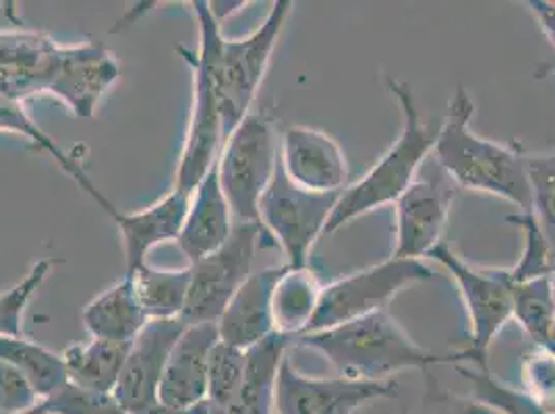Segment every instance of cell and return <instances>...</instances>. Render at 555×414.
Returning a JSON list of instances; mask_svg holds the SVG:
<instances>
[{"mask_svg": "<svg viewBox=\"0 0 555 414\" xmlns=\"http://www.w3.org/2000/svg\"><path fill=\"white\" fill-rule=\"evenodd\" d=\"M475 102L463 83L450 98L431 160L459 189L502 197L531 211V186L527 174V154L518 143L502 145L481 138L470 129Z\"/></svg>", "mask_w": 555, "mask_h": 414, "instance_id": "cell-1", "label": "cell"}, {"mask_svg": "<svg viewBox=\"0 0 555 414\" xmlns=\"http://www.w3.org/2000/svg\"><path fill=\"white\" fill-rule=\"evenodd\" d=\"M291 346L320 352L345 379L384 381L404 368L427 371L434 365H461L456 352L425 350L398 325L388 309L324 332L297 336Z\"/></svg>", "mask_w": 555, "mask_h": 414, "instance_id": "cell-2", "label": "cell"}, {"mask_svg": "<svg viewBox=\"0 0 555 414\" xmlns=\"http://www.w3.org/2000/svg\"><path fill=\"white\" fill-rule=\"evenodd\" d=\"M384 83L400 106L402 131L370 172L343 191L325 224L322 238L345 229L352 220L373 209L396 204L400 195L415 183L421 166L431 158L438 129L431 131L423 125L413 86L396 79L393 75H384Z\"/></svg>", "mask_w": 555, "mask_h": 414, "instance_id": "cell-3", "label": "cell"}, {"mask_svg": "<svg viewBox=\"0 0 555 414\" xmlns=\"http://www.w3.org/2000/svg\"><path fill=\"white\" fill-rule=\"evenodd\" d=\"M191 7L199 24V48L197 52H185L186 63L193 70V104L175 177V189L186 195L208 174L224 143L220 108L222 24L214 17L208 0H195Z\"/></svg>", "mask_w": 555, "mask_h": 414, "instance_id": "cell-4", "label": "cell"}, {"mask_svg": "<svg viewBox=\"0 0 555 414\" xmlns=\"http://www.w3.org/2000/svg\"><path fill=\"white\" fill-rule=\"evenodd\" d=\"M280 160V139L272 118L249 113L224 139L216 160L218 179L234 222H259V202Z\"/></svg>", "mask_w": 555, "mask_h": 414, "instance_id": "cell-5", "label": "cell"}, {"mask_svg": "<svg viewBox=\"0 0 555 414\" xmlns=\"http://www.w3.org/2000/svg\"><path fill=\"white\" fill-rule=\"evenodd\" d=\"M441 263L454 277L464 300L470 334L468 346L456 350L461 365L470 363L475 368L487 367V352L502 327L512 320V293L514 284L508 270H483L466 263L443 241L427 255Z\"/></svg>", "mask_w": 555, "mask_h": 414, "instance_id": "cell-6", "label": "cell"}, {"mask_svg": "<svg viewBox=\"0 0 555 414\" xmlns=\"http://www.w3.org/2000/svg\"><path fill=\"white\" fill-rule=\"evenodd\" d=\"M293 7V0H276L263 24L249 36L238 40L224 38L220 56V108L224 139L251 113Z\"/></svg>", "mask_w": 555, "mask_h": 414, "instance_id": "cell-7", "label": "cell"}, {"mask_svg": "<svg viewBox=\"0 0 555 414\" xmlns=\"http://www.w3.org/2000/svg\"><path fill=\"white\" fill-rule=\"evenodd\" d=\"M431 277L434 272L421 259L400 257H390L367 270L340 277L324 286L318 311L305 334L324 332L382 311L402 288Z\"/></svg>", "mask_w": 555, "mask_h": 414, "instance_id": "cell-8", "label": "cell"}, {"mask_svg": "<svg viewBox=\"0 0 555 414\" xmlns=\"http://www.w3.org/2000/svg\"><path fill=\"white\" fill-rule=\"evenodd\" d=\"M343 193H311L288 181L280 160L259 202V224L272 234L288 268H309V257Z\"/></svg>", "mask_w": 555, "mask_h": 414, "instance_id": "cell-9", "label": "cell"}, {"mask_svg": "<svg viewBox=\"0 0 555 414\" xmlns=\"http://www.w3.org/2000/svg\"><path fill=\"white\" fill-rule=\"evenodd\" d=\"M259 222H234L229 241L191 266V288L181 320L186 325L218 323L236 290L254 274Z\"/></svg>", "mask_w": 555, "mask_h": 414, "instance_id": "cell-10", "label": "cell"}, {"mask_svg": "<svg viewBox=\"0 0 555 414\" xmlns=\"http://www.w3.org/2000/svg\"><path fill=\"white\" fill-rule=\"evenodd\" d=\"M398 381L307 377L286 357L278 373L274 414H354L377 400L398 396Z\"/></svg>", "mask_w": 555, "mask_h": 414, "instance_id": "cell-11", "label": "cell"}, {"mask_svg": "<svg viewBox=\"0 0 555 414\" xmlns=\"http://www.w3.org/2000/svg\"><path fill=\"white\" fill-rule=\"evenodd\" d=\"M436 164V161H434ZM459 186L452 183L440 166L427 179L411 184L393 204V254L400 259H421L441 243L450 209Z\"/></svg>", "mask_w": 555, "mask_h": 414, "instance_id": "cell-12", "label": "cell"}, {"mask_svg": "<svg viewBox=\"0 0 555 414\" xmlns=\"http://www.w3.org/2000/svg\"><path fill=\"white\" fill-rule=\"evenodd\" d=\"M185 327L186 323L181 318L147 322L131 342L125 367L113 391L127 413H150L160 404L158 390L164 367Z\"/></svg>", "mask_w": 555, "mask_h": 414, "instance_id": "cell-13", "label": "cell"}, {"mask_svg": "<svg viewBox=\"0 0 555 414\" xmlns=\"http://www.w3.org/2000/svg\"><path fill=\"white\" fill-rule=\"evenodd\" d=\"M280 166L291 183L311 193H343L348 161L338 141L309 127H286L280 138Z\"/></svg>", "mask_w": 555, "mask_h": 414, "instance_id": "cell-14", "label": "cell"}, {"mask_svg": "<svg viewBox=\"0 0 555 414\" xmlns=\"http://www.w3.org/2000/svg\"><path fill=\"white\" fill-rule=\"evenodd\" d=\"M120 67L115 52L102 44L63 47L48 93L56 95L77 118H92L100 100L115 86Z\"/></svg>", "mask_w": 555, "mask_h": 414, "instance_id": "cell-15", "label": "cell"}, {"mask_svg": "<svg viewBox=\"0 0 555 414\" xmlns=\"http://www.w3.org/2000/svg\"><path fill=\"white\" fill-rule=\"evenodd\" d=\"M63 47L38 31H0V95L24 102L48 93Z\"/></svg>", "mask_w": 555, "mask_h": 414, "instance_id": "cell-16", "label": "cell"}, {"mask_svg": "<svg viewBox=\"0 0 555 414\" xmlns=\"http://www.w3.org/2000/svg\"><path fill=\"white\" fill-rule=\"evenodd\" d=\"M220 340L216 323L186 325L164 367L158 402L166 409L185 411L208 400V361Z\"/></svg>", "mask_w": 555, "mask_h": 414, "instance_id": "cell-17", "label": "cell"}, {"mask_svg": "<svg viewBox=\"0 0 555 414\" xmlns=\"http://www.w3.org/2000/svg\"><path fill=\"white\" fill-rule=\"evenodd\" d=\"M284 270L286 263L272 266L257 270L245 280L216 323L222 342L247 350L276 332L272 318V297Z\"/></svg>", "mask_w": 555, "mask_h": 414, "instance_id": "cell-18", "label": "cell"}, {"mask_svg": "<svg viewBox=\"0 0 555 414\" xmlns=\"http://www.w3.org/2000/svg\"><path fill=\"white\" fill-rule=\"evenodd\" d=\"M234 229V216L224 197L222 184L218 179V166L209 168L208 174L189 197L183 231L177 243L189 259V266L220 249Z\"/></svg>", "mask_w": 555, "mask_h": 414, "instance_id": "cell-19", "label": "cell"}, {"mask_svg": "<svg viewBox=\"0 0 555 414\" xmlns=\"http://www.w3.org/2000/svg\"><path fill=\"white\" fill-rule=\"evenodd\" d=\"M189 197L179 189H172L163 199L139 211H118L115 222L122 241V254L127 270H135L145 263L147 254L166 241H177L183 231Z\"/></svg>", "mask_w": 555, "mask_h": 414, "instance_id": "cell-20", "label": "cell"}, {"mask_svg": "<svg viewBox=\"0 0 555 414\" xmlns=\"http://www.w3.org/2000/svg\"><path fill=\"white\" fill-rule=\"evenodd\" d=\"M81 322L92 338L133 342L147 323L135 293L133 276L125 272L115 286L88 302L81 313Z\"/></svg>", "mask_w": 555, "mask_h": 414, "instance_id": "cell-21", "label": "cell"}, {"mask_svg": "<svg viewBox=\"0 0 555 414\" xmlns=\"http://www.w3.org/2000/svg\"><path fill=\"white\" fill-rule=\"evenodd\" d=\"M291 342L288 336L274 332L245 350L243 384L229 414H274L278 373Z\"/></svg>", "mask_w": 555, "mask_h": 414, "instance_id": "cell-22", "label": "cell"}, {"mask_svg": "<svg viewBox=\"0 0 555 414\" xmlns=\"http://www.w3.org/2000/svg\"><path fill=\"white\" fill-rule=\"evenodd\" d=\"M0 131L4 133H15L20 138H25L34 147L47 152L48 158L56 161V166L75 181V184L92 199L95 206L100 207L111 220H115L116 214L120 211L118 207L93 184L92 179L88 177V172L83 170L81 161L75 160L69 156L54 139L48 135L47 131L40 129V125H36V120L27 115L24 104L20 100L13 98H4L0 95Z\"/></svg>", "mask_w": 555, "mask_h": 414, "instance_id": "cell-23", "label": "cell"}, {"mask_svg": "<svg viewBox=\"0 0 555 414\" xmlns=\"http://www.w3.org/2000/svg\"><path fill=\"white\" fill-rule=\"evenodd\" d=\"M322 282L311 268H288L280 276L272 297L274 329L295 340L307 332L322 299Z\"/></svg>", "mask_w": 555, "mask_h": 414, "instance_id": "cell-24", "label": "cell"}, {"mask_svg": "<svg viewBox=\"0 0 555 414\" xmlns=\"http://www.w3.org/2000/svg\"><path fill=\"white\" fill-rule=\"evenodd\" d=\"M131 342L92 338L90 342L70 345L61 357L70 384L88 390L113 393L125 367Z\"/></svg>", "mask_w": 555, "mask_h": 414, "instance_id": "cell-25", "label": "cell"}, {"mask_svg": "<svg viewBox=\"0 0 555 414\" xmlns=\"http://www.w3.org/2000/svg\"><path fill=\"white\" fill-rule=\"evenodd\" d=\"M127 272L133 276L135 293L147 322L179 320L183 315L191 288V266L183 270H158L145 261Z\"/></svg>", "mask_w": 555, "mask_h": 414, "instance_id": "cell-26", "label": "cell"}, {"mask_svg": "<svg viewBox=\"0 0 555 414\" xmlns=\"http://www.w3.org/2000/svg\"><path fill=\"white\" fill-rule=\"evenodd\" d=\"M0 361L24 375L40 402L69 381L63 357L25 340L24 336H0Z\"/></svg>", "mask_w": 555, "mask_h": 414, "instance_id": "cell-27", "label": "cell"}, {"mask_svg": "<svg viewBox=\"0 0 555 414\" xmlns=\"http://www.w3.org/2000/svg\"><path fill=\"white\" fill-rule=\"evenodd\" d=\"M512 320L520 323L534 346H547L555 332V295L552 276L514 284Z\"/></svg>", "mask_w": 555, "mask_h": 414, "instance_id": "cell-28", "label": "cell"}, {"mask_svg": "<svg viewBox=\"0 0 555 414\" xmlns=\"http://www.w3.org/2000/svg\"><path fill=\"white\" fill-rule=\"evenodd\" d=\"M243 371L245 350L218 340L209 352L208 361V400L214 406L231 413L243 384Z\"/></svg>", "mask_w": 555, "mask_h": 414, "instance_id": "cell-29", "label": "cell"}, {"mask_svg": "<svg viewBox=\"0 0 555 414\" xmlns=\"http://www.w3.org/2000/svg\"><path fill=\"white\" fill-rule=\"evenodd\" d=\"M512 224H518L522 236H525V249L518 259V263L508 270L512 284H520V282H529L534 277L554 276L555 272V254L550 247L547 238L543 236V232L539 229L534 216L531 211H522V214H514L506 218Z\"/></svg>", "mask_w": 555, "mask_h": 414, "instance_id": "cell-30", "label": "cell"}, {"mask_svg": "<svg viewBox=\"0 0 555 414\" xmlns=\"http://www.w3.org/2000/svg\"><path fill=\"white\" fill-rule=\"evenodd\" d=\"M527 174L531 214L555 254V150L547 154H527Z\"/></svg>", "mask_w": 555, "mask_h": 414, "instance_id": "cell-31", "label": "cell"}, {"mask_svg": "<svg viewBox=\"0 0 555 414\" xmlns=\"http://www.w3.org/2000/svg\"><path fill=\"white\" fill-rule=\"evenodd\" d=\"M52 266V259L36 261L29 274L17 286L0 295V336H22L25 307L44 284Z\"/></svg>", "mask_w": 555, "mask_h": 414, "instance_id": "cell-32", "label": "cell"}, {"mask_svg": "<svg viewBox=\"0 0 555 414\" xmlns=\"http://www.w3.org/2000/svg\"><path fill=\"white\" fill-rule=\"evenodd\" d=\"M522 391L545 414H555V352L534 346L522 361Z\"/></svg>", "mask_w": 555, "mask_h": 414, "instance_id": "cell-33", "label": "cell"}, {"mask_svg": "<svg viewBox=\"0 0 555 414\" xmlns=\"http://www.w3.org/2000/svg\"><path fill=\"white\" fill-rule=\"evenodd\" d=\"M52 414H129L108 391L88 390L67 381L40 402Z\"/></svg>", "mask_w": 555, "mask_h": 414, "instance_id": "cell-34", "label": "cell"}, {"mask_svg": "<svg viewBox=\"0 0 555 414\" xmlns=\"http://www.w3.org/2000/svg\"><path fill=\"white\" fill-rule=\"evenodd\" d=\"M413 414H504L479 398H463L441 388L440 381L425 371V390Z\"/></svg>", "mask_w": 555, "mask_h": 414, "instance_id": "cell-35", "label": "cell"}, {"mask_svg": "<svg viewBox=\"0 0 555 414\" xmlns=\"http://www.w3.org/2000/svg\"><path fill=\"white\" fill-rule=\"evenodd\" d=\"M40 404L38 393L17 368L0 361V414H20Z\"/></svg>", "mask_w": 555, "mask_h": 414, "instance_id": "cell-36", "label": "cell"}, {"mask_svg": "<svg viewBox=\"0 0 555 414\" xmlns=\"http://www.w3.org/2000/svg\"><path fill=\"white\" fill-rule=\"evenodd\" d=\"M525 7H529L534 20L541 25L543 34L555 48V0H529L525 2Z\"/></svg>", "mask_w": 555, "mask_h": 414, "instance_id": "cell-37", "label": "cell"}, {"mask_svg": "<svg viewBox=\"0 0 555 414\" xmlns=\"http://www.w3.org/2000/svg\"><path fill=\"white\" fill-rule=\"evenodd\" d=\"M20 414H52V413H48L47 409H44V406H42V404H38V406H36V409H31V411H25V413H20Z\"/></svg>", "mask_w": 555, "mask_h": 414, "instance_id": "cell-38", "label": "cell"}, {"mask_svg": "<svg viewBox=\"0 0 555 414\" xmlns=\"http://www.w3.org/2000/svg\"><path fill=\"white\" fill-rule=\"evenodd\" d=\"M547 346H550V348H552V350H554V352H555V332H554V338H552V342H550V345H547Z\"/></svg>", "mask_w": 555, "mask_h": 414, "instance_id": "cell-39", "label": "cell"}, {"mask_svg": "<svg viewBox=\"0 0 555 414\" xmlns=\"http://www.w3.org/2000/svg\"><path fill=\"white\" fill-rule=\"evenodd\" d=\"M552 284H554V295H555V272H554V276H552Z\"/></svg>", "mask_w": 555, "mask_h": 414, "instance_id": "cell-40", "label": "cell"}]
</instances>
